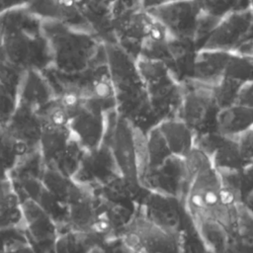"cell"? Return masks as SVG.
I'll list each match as a JSON object with an SVG mask.
<instances>
[{"instance_id":"3","label":"cell","mask_w":253,"mask_h":253,"mask_svg":"<svg viewBox=\"0 0 253 253\" xmlns=\"http://www.w3.org/2000/svg\"><path fill=\"white\" fill-rule=\"evenodd\" d=\"M108 141L120 175L136 188L146 167L144 131L114 111L111 128L108 125Z\"/></svg>"},{"instance_id":"27","label":"cell","mask_w":253,"mask_h":253,"mask_svg":"<svg viewBox=\"0 0 253 253\" xmlns=\"http://www.w3.org/2000/svg\"><path fill=\"white\" fill-rule=\"evenodd\" d=\"M242 201L253 194V161H246L239 169Z\"/></svg>"},{"instance_id":"23","label":"cell","mask_w":253,"mask_h":253,"mask_svg":"<svg viewBox=\"0 0 253 253\" xmlns=\"http://www.w3.org/2000/svg\"><path fill=\"white\" fill-rule=\"evenodd\" d=\"M135 61L139 76L145 87L152 85L172 74L167 64L162 60L137 55L135 57Z\"/></svg>"},{"instance_id":"25","label":"cell","mask_w":253,"mask_h":253,"mask_svg":"<svg viewBox=\"0 0 253 253\" xmlns=\"http://www.w3.org/2000/svg\"><path fill=\"white\" fill-rule=\"evenodd\" d=\"M204 13L221 18L228 12L236 10L239 0H197Z\"/></svg>"},{"instance_id":"4","label":"cell","mask_w":253,"mask_h":253,"mask_svg":"<svg viewBox=\"0 0 253 253\" xmlns=\"http://www.w3.org/2000/svg\"><path fill=\"white\" fill-rule=\"evenodd\" d=\"M60 99L67 111V126L73 138L84 150L100 146L106 140L110 113L84 97Z\"/></svg>"},{"instance_id":"5","label":"cell","mask_w":253,"mask_h":253,"mask_svg":"<svg viewBox=\"0 0 253 253\" xmlns=\"http://www.w3.org/2000/svg\"><path fill=\"white\" fill-rule=\"evenodd\" d=\"M119 241L130 252H178L182 251V236L156 225L135 208L129 220L123 227Z\"/></svg>"},{"instance_id":"7","label":"cell","mask_w":253,"mask_h":253,"mask_svg":"<svg viewBox=\"0 0 253 253\" xmlns=\"http://www.w3.org/2000/svg\"><path fill=\"white\" fill-rule=\"evenodd\" d=\"M253 28L251 7L228 12L217 20L211 30L199 43L198 49L236 51Z\"/></svg>"},{"instance_id":"29","label":"cell","mask_w":253,"mask_h":253,"mask_svg":"<svg viewBox=\"0 0 253 253\" xmlns=\"http://www.w3.org/2000/svg\"><path fill=\"white\" fill-rule=\"evenodd\" d=\"M236 102L247 105L253 109V79L244 81L241 84Z\"/></svg>"},{"instance_id":"15","label":"cell","mask_w":253,"mask_h":253,"mask_svg":"<svg viewBox=\"0 0 253 253\" xmlns=\"http://www.w3.org/2000/svg\"><path fill=\"white\" fill-rule=\"evenodd\" d=\"M41 71L40 69L26 70L17 94L18 103L28 105L39 112L55 99L48 80Z\"/></svg>"},{"instance_id":"21","label":"cell","mask_w":253,"mask_h":253,"mask_svg":"<svg viewBox=\"0 0 253 253\" xmlns=\"http://www.w3.org/2000/svg\"><path fill=\"white\" fill-rule=\"evenodd\" d=\"M144 135H145L146 167L143 173L147 170L158 168L168 158L172 156V153L156 125L149 127L144 132Z\"/></svg>"},{"instance_id":"9","label":"cell","mask_w":253,"mask_h":253,"mask_svg":"<svg viewBox=\"0 0 253 253\" xmlns=\"http://www.w3.org/2000/svg\"><path fill=\"white\" fill-rule=\"evenodd\" d=\"M136 210L163 229L183 235L187 214L178 199L142 188L137 199Z\"/></svg>"},{"instance_id":"32","label":"cell","mask_w":253,"mask_h":253,"mask_svg":"<svg viewBox=\"0 0 253 253\" xmlns=\"http://www.w3.org/2000/svg\"><path fill=\"white\" fill-rule=\"evenodd\" d=\"M249 54L251 57H253V40H252V42H251V47H250V52L247 53Z\"/></svg>"},{"instance_id":"14","label":"cell","mask_w":253,"mask_h":253,"mask_svg":"<svg viewBox=\"0 0 253 253\" xmlns=\"http://www.w3.org/2000/svg\"><path fill=\"white\" fill-rule=\"evenodd\" d=\"M9 133L27 150L39 148L42 130V118L39 111L23 103L17 107L4 124Z\"/></svg>"},{"instance_id":"22","label":"cell","mask_w":253,"mask_h":253,"mask_svg":"<svg viewBox=\"0 0 253 253\" xmlns=\"http://www.w3.org/2000/svg\"><path fill=\"white\" fill-rule=\"evenodd\" d=\"M28 152L0 123V172L10 173L20 158Z\"/></svg>"},{"instance_id":"16","label":"cell","mask_w":253,"mask_h":253,"mask_svg":"<svg viewBox=\"0 0 253 253\" xmlns=\"http://www.w3.org/2000/svg\"><path fill=\"white\" fill-rule=\"evenodd\" d=\"M252 126L253 109L238 102L219 108L213 122L214 131L230 138H236Z\"/></svg>"},{"instance_id":"2","label":"cell","mask_w":253,"mask_h":253,"mask_svg":"<svg viewBox=\"0 0 253 253\" xmlns=\"http://www.w3.org/2000/svg\"><path fill=\"white\" fill-rule=\"evenodd\" d=\"M42 30L48 43L51 65L62 74L85 73L103 49V42L93 32L59 20L42 19Z\"/></svg>"},{"instance_id":"31","label":"cell","mask_w":253,"mask_h":253,"mask_svg":"<svg viewBox=\"0 0 253 253\" xmlns=\"http://www.w3.org/2000/svg\"><path fill=\"white\" fill-rule=\"evenodd\" d=\"M244 204H246L252 211H253V194L248 196L244 201H243Z\"/></svg>"},{"instance_id":"19","label":"cell","mask_w":253,"mask_h":253,"mask_svg":"<svg viewBox=\"0 0 253 253\" xmlns=\"http://www.w3.org/2000/svg\"><path fill=\"white\" fill-rule=\"evenodd\" d=\"M206 251L225 252L232 250L233 236L219 221L201 217L190 220Z\"/></svg>"},{"instance_id":"30","label":"cell","mask_w":253,"mask_h":253,"mask_svg":"<svg viewBox=\"0 0 253 253\" xmlns=\"http://www.w3.org/2000/svg\"><path fill=\"white\" fill-rule=\"evenodd\" d=\"M173 1H177V0H140L141 2V6L143 9L148 10L150 8L159 6V5H163L169 2H173Z\"/></svg>"},{"instance_id":"28","label":"cell","mask_w":253,"mask_h":253,"mask_svg":"<svg viewBox=\"0 0 253 253\" xmlns=\"http://www.w3.org/2000/svg\"><path fill=\"white\" fill-rule=\"evenodd\" d=\"M235 139L244 161H253V126L238 135Z\"/></svg>"},{"instance_id":"8","label":"cell","mask_w":253,"mask_h":253,"mask_svg":"<svg viewBox=\"0 0 253 253\" xmlns=\"http://www.w3.org/2000/svg\"><path fill=\"white\" fill-rule=\"evenodd\" d=\"M173 38L197 40L205 16L197 0H177L147 10Z\"/></svg>"},{"instance_id":"13","label":"cell","mask_w":253,"mask_h":253,"mask_svg":"<svg viewBox=\"0 0 253 253\" xmlns=\"http://www.w3.org/2000/svg\"><path fill=\"white\" fill-rule=\"evenodd\" d=\"M23 225L30 238L32 246H51L57 235V224L34 200L24 198L21 200Z\"/></svg>"},{"instance_id":"6","label":"cell","mask_w":253,"mask_h":253,"mask_svg":"<svg viewBox=\"0 0 253 253\" xmlns=\"http://www.w3.org/2000/svg\"><path fill=\"white\" fill-rule=\"evenodd\" d=\"M184 83L185 92L176 117L191 126L196 134L214 130L213 122L218 107L212 86L193 80Z\"/></svg>"},{"instance_id":"17","label":"cell","mask_w":253,"mask_h":253,"mask_svg":"<svg viewBox=\"0 0 253 253\" xmlns=\"http://www.w3.org/2000/svg\"><path fill=\"white\" fill-rule=\"evenodd\" d=\"M231 52L215 49H198L190 80L211 86L214 85L224 76Z\"/></svg>"},{"instance_id":"20","label":"cell","mask_w":253,"mask_h":253,"mask_svg":"<svg viewBox=\"0 0 253 253\" xmlns=\"http://www.w3.org/2000/svg\"><path fill=\"white\" fill-rule=\"evenodd\" d=\"M23 223L21 201L10 174L0 172V230Z\"/></svg>"},{"instance_id":"11","label":"cell","mask_w":253,"mask_h":253,"mask_svg":"<svg viewBox=\"0 0 253 253\" xmlns=\"http://www.w3.org/2000/svg\"><path fill=\"white\" fill-rule=\"evenodd\" d=\"M188 181L189 175L184 158L172 155L158 168L145 171L139 183L143 189L171 196L182 203Z\"/></svg>"},{"instance_id":"12","label":"cell","mask_w":253,"mask_h":253,"mask_svg":"<svg viewBox=\"0 0 253 253\" xmlns=\"http://www.w3.org/2000/svg\"><path fill=\"white\" fill-rule=\"evenodd\" d=\"M120 175L116 161L106 140L98 147L84 150L72 178L85 186L96 188Z\"/></svg>"},{"instance_id":"24","label":"cell","mask_w":253,"mask_h":253,"mask_svg":"<svg viewBox=\"0 0 253 253\" xmlns=\"http://www.w3.org/2000/svg\"><path fill=\"white\" fill-rule=\"evenodd\" d=\"M242 83V81L236 79L222 77L217 83L212 85L218 109L236 102L238 91Z\"/></svg>"},{"instance_id":"10","label":"cell","mask_w":253,"mask_h":253,"mask_svg":"<svg viewBox=\"0 0 253 253\" xmlns=\"http://www.w3.org/2000/svg\"><path fill=\"white\" fill-rule=\"evenodd\" d=\"M105 64L116 94L143 85L135 56L117 41H103Z\"/></svg>"},{"instance_id":"1","label":"cell","mask_w":253,"mask_h":253,"mask_svg":"<svg viewBox=\"0 0 253 253\" xmlns=\"http://www.w3.org/2000/svg\"><path fill=\"white\" fill-rule=\"evenodd\" d=\"M189 181L182 199L183 209L190 220L207 217L222 223L233 236L237 206L241 195L223 185L218 171L209 155L199 147L184 158Z\"/></svg>"},{"instance_id":"18","label":"cell","mask_w":253,"mask_h":253,"mask_svg":"<svg viewBox=\"0 0 253 253\" xmlns=\"http://www.w3.org/2000/svg\"><path fill=\"white\" fill-rule=\"evenodd\" d=\"M172 155L185 158L196 146V132L177 117L160 120L156 124Z\"/></svg>"},{"instance_id":"26","label":"cell","mask_w":253,"mask_h":253,"mask_svg":"<svg viewBox=\"0 0 253 253\" xmlns=\"http://www.w3.org/2000/svg\"><path fill=\"white\" fill-rule=\"evenodd\" d=\"M17 94L0 81V123L5 124L17 107Z\"/></svg>"}]
</instances>
